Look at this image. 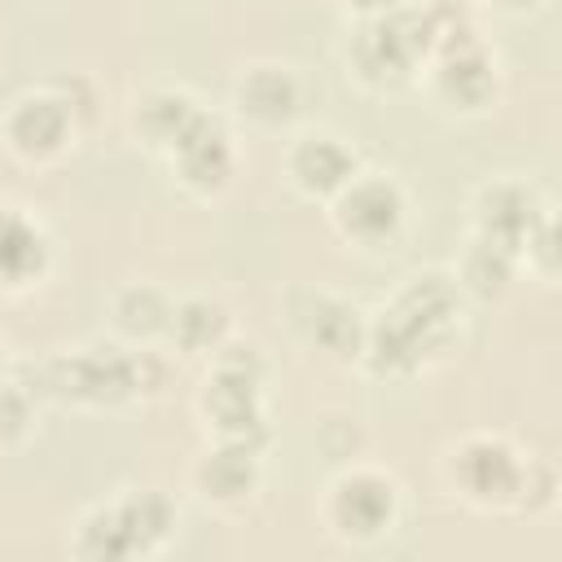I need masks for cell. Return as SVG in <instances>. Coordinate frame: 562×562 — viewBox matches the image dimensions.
Instances as JSON below:
<instances>
[{
	"label": "cell",
	"instance_id": "1",
	"mask_svg": "<svg viewBox=\"0 0 562 562\" xmlns=\"http://www.w3.org/2000/svg\"><path fill=\"white\" fill-rule=\"evenodd\" d=\"M426 22L422 18H408V13H395V18H382L373 22L360 44H356V57L364 66V75L373 79H386V75H404L408 61L426 48Z\"/></svg>",
	"mask_w": 562,
	"mask_h": 562
},
{
	"label": "cell",
	"instance_id": "2",
	"mask_svg": "<svg viewBox=\"0 0 562 562\" xmlns=\"http://www.w3.org/2000/svg\"><path fill=\"white\" fill-rule=\"evenodd\" d=\"M395 224H400V193L386 180H364L342 198V228L347 233H356L364 241H378Z\"/></svg>",
	"mask_w": 562,
	"mask_h": 562
},
{
	"label": "cell",
	"instance_id": "3",
	"mask_svg": "<svg viewBox=\"0 0 562 562\" xmlns=\"http://www.w3.org/2000/svg\"><path fill=\"white\" fill-rule=\"evenodd\" d=\"M57 386L70 391V395H92V400H110L119 391L132 386V364L123 356H105V351H88V356H75V360H61L57 364Z\"/></svg>",
	"mask_w": 562,
	"mask_h": 562
},
{
	"label": "cell",
	"instance_id": "4",
	"mask_svg": "<svg viewBox=\"0 0 562 562\" xmlns=\"http://www.w3.org/2000/svg\"><path fill=\"white\" fill-rule=\"evenodd\" d=\"M334 518L356 536H373L391 518V483H382L373 474L347 479L334 496Z\"/></svg>",
	"mask_w": 562,
	"mask_h": 562
},
{
	"label": "cell",
	"instance_id": "5",
	"mask_svg": "<svg viewBox=\"0 0 562 562\" xmlns=\"http://www.w3.org/2000/svg\"><path fill=\"white\" fill-rule=\"evenodd\" d=\"M176 154H180V171L184 180L193 184H220L224 171H228V145L220 136V127L211 119H193V127L176 140Z\"/></svg>",
	"mask_w": 562,
	"mask_h": 562
},
{
	"label": "cell",
	"instance_id": "6",
	"mask_svg": "<svg viewBox=\"0 0 562 562\" xmlns=\"http://www.w3.org/2000/svg\"><path fill=\"white\" fill-rule=\"evenodd\" d=\"M457 470H461V483L474 496H505V492L518 487V465H514L509 448L487 443V439L483 443H465Z\"/></svg>",
	"mask_w": 562,
	"mask_h": 562
},
{
	"label": "cell",
	"instance_id": "7",
	"mask_svg": "<svg viewBox=\"0 0 562 562\" xmlns=\"http://www.w3.org/2000/svg\"><path fill=\"white\" fill-rule=\"evenodd\" d=\"M9 136L22 154H48L61 145L66 136V110L48 97H35V101H22L9 119Z\"/></svg>",
	"mask_w": 562,
	"mask_h": 562
},
{
	"label": "cell",
	"instance_id": "8",
	"mask_svg": "<svg viewBox=\"0 0 562 562\" xmlns=\"http://www.w3.org/2000/svg\"><path fill=\"white\" fill-rule=\"evenodd\" d=\"M206 408L215 413V422L246 439V430H259V413H255V378H246L241 369H224L206 395Z\"/></svg>",
	"mask_w": 562,
	"mask_h": 562
},
{
	"label": "cell",
	"instance_id": "9",
	"mask_svg": "<svg viewBox=\"0 0 562 562\" xmlns=\"http://www.w3.org/2000/svg\"><path fill=\"white\" fill-rule=\"evenodd\" d=\"M44 268V237L13 211H0V281H26Z\"/></svg>",
	"mask_w": 562,
	"mask_h": 562
},
{
	"label": "cell",
	"instance_id": "10",
	"mask_svg": "<svg viewBox=\"0 0 562 562\" xmlns=\"http://www.w3.org/2000/svg\"><path fill=\"white\" fill-rule=\"evenodd\" d=\"M294 176L312 193H329L351 176V158L334 140H303L294 154Z\"/></svg>",
	"mask_w": 562,
	"mask_h": 562
},
{
	"label": "cell",
	"instance_id": "11",
	"mask_svg": "<svg viewBox=\"0 0 562 562\" xmlns=\"http://www.w3.org/2000/svg\"><path fill=\"white\" fill-rule=\"evenodd\" d=\"M531 193H522V189H514V184H501V189H492L487 198H483V228H487V237L492 241H501V246H509V241H518L527 228H531Z\"/></svg>",
	"mask_w": 562,
	"mask_h": 562
},
{
	"label": "cell",
	"instance_id": "12",
	"mask_svg": "<svg viewBox=\"0 0 562 562\" xmlns=\"http://www.w3.org/2000/svg\"><path fill=\"white\" fill-rule=\"evenodd\" d=\"M241 105L255 119H285L294 110V83H290V75H281V70H255L241 83Z\"/></svg>",
	"mask_w": 562,
	"mask_h": 562
},
{
	"label": "cell",
	"instance_id": "13",
	"mask_svg": "<svg viewBox=\"0 0 562 562\" xmlns=\"http://www.w3.org/2000/svg\"><path fill=\"white\" fill-rule=\"evenodd\" d=\"M487 88H492V70L479 53H457V57L443 61V92L448 97H461V101L474 105V101L487 97Z\"/></svg>",
	"mask_w": 562,
	"mask_h": 562
},
{
	"label": "cell",
	"instance_id": "14",
	"mask_svg": "<svg viewBox=\"0 0 562 562\" xmlns=\"http://www.w3.org/2000/svg\"><path fill=\"white\" fill-rule=\"evenodd\" d=\"M193 105L184 101V97H171V92H162V97H154V101H145V110H140V123H145V132L149 136H158V140H180L189 127H193Z\"/></svg>",
	"mask_w": 562,
	"mask_h": 562
},
{
	"label": "cell",
	"instance_id": "15",
	"mask_svg": "<svg viewBox=\"0 0 562 562\" xmlns=\"http://www.w3.org/2000/svg\"><path fill=\"white\" fill-rule=\"evenodd\" d=\"M202 483L215 492V496H237L250 487V452L246 448H233V452H215L206 465H202Z\"/></svg>",
	"mask_w": 562,
	"mask_h": 562
},
{
	"label": "cell",
	"instance_id": "16",
	"mask_svg": "<svg viewBox=\"0 0 562 562\" xmlns=\"http://www.w3.org/2000/svg\"><path fill=\"white\" fill-rule=\"evenodd\" d=\"M505 277H509V255H505V246L501 241H483L474 255H470V281L479 285V290H501L505 285Z\"/></svg>",
	"mask_w": 562,
	"mask_h": 562
},
{
	"label": "cell",
	"instance_id": "17",
	"mask_svg": "<svg viewBox=\"0 0 562 562\" xmlns=\"http://www.w3.org/2000/svg\"><path fill=\"white\" fill-rule=\"evenodd\" d=\"M316 312H321V321L312 325L316 342H325V347H334V351H342V347L356 342V316H351L347 307H338V303H316Z\"/></svg>",
	"mask_w": 562,
	"mask_h": 562
},
{
	"label": "cell",
	"instance_id": "18",
	"mask_svg": "<svg viewBox=\"0 0 562 562\" xmlns=\"http://www.w3.org/2000/svg\"><path fill=\"white\" fill-rule=\"evenodd\" d=\"M176 329H180V342L184 347H202L220 334V312L206 307V303H189L180 316H176Z\"/></svg>",
	"mask_w": 562,
	"mask_h": 562
},
{
	"label": "cell",
	"instance_id": "19",
	"mask_svg": "<svg viewBox=\"0 0 562 562\" xmlns=\"http://www.w3.org/2000/svg\"><path fill=\"white\" fill-rule=\"evenodd\" d=\"M119 312H123V325L127 329H158L162 316H167V307H162V299L154 290H132Z\"/></svg>",
	"mask_w": 562,
	"mask_h": 562
},
{
	"label": "cell",
	"instance_id": "20",
	"mask_svg": "<svg viewBox=\"0 0 562 562\" xmlns=\"http://www.w3.org/2000/svg\"><path fill=\"white\" fill-rule=\"evenodd\" d=\"M26 422V404L13 391H0V439H9L13 430H22Z\"/></svg>",
	"mask_w": 562,
	"mask_h": 562
},
{
	"label": "cell",
	"instance_id": "21",
	"mask_svg": "<svg viewBox=\"0 0 562 562\" xmlns=\"http://www.w3.org/2000/svg\"><path fill=\"white\" fill-rule=\"evenodd\" d=\"M356 4H364V9H391L395 0H356Z\"/></svg>",
	"mask_w": 562,
	"mask_h": 562
},
{
	"label": "cell",
	"instance_id": "22",
	"mask_svg": "<svg viewBox=\"0 0 562 562\" xmlns=\"http://www.w3.org/2000/svg\"><path fill=\"white\" fill-rule=\"evenodd\" d=\"M501 4H527V0H501Z\"/></svg>",
	"mask_w": 562,
	"mask_h": 562
}]
</instances>
